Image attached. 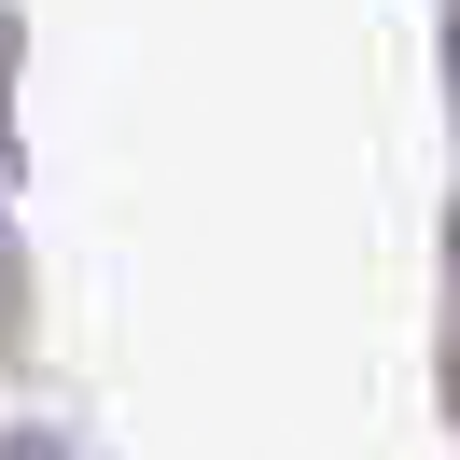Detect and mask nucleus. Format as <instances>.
<instances>
[{"label": "nucleus", "instance_id": "obj_1", "mask_svg": "<svg viewBox=\"0 0 460 460\" xmlns=\"http://www.w3.org/2000/svg\"><path fill=\"white\" fill-rule=\"evenodd\" d=\"M0 460H70V447H42V432H14V447H0Z\"/></svg>", "mask_w": 460, "mask_h": 460}]
</instances>
